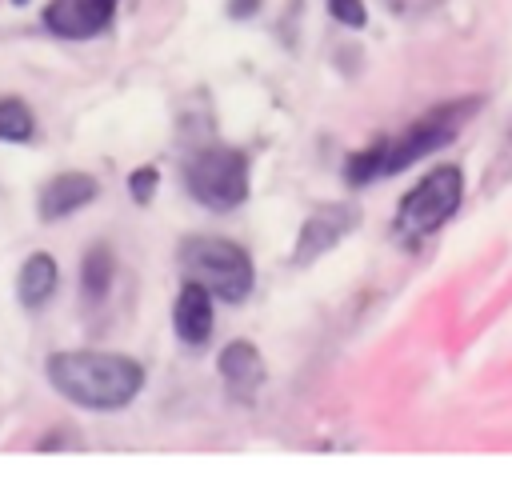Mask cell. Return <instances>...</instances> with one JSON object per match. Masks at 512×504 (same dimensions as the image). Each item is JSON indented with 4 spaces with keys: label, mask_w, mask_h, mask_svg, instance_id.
<instances>
[{
    "label": "cell",
    "mask_w": 512,
    "mask_h": 504,
    "mask_svg": "<svg viewBox=\"0 0 512 504\" xmlns=\"http://www.w3.org/2000/svg\"><path fill=\"white\" fill-rule=\"evenodd\" d=\"M48 380L64 400L80 408L112 412L140 392L144 368L120 352H56L48 360Z\"/></svg>",
    "instance_id": "obj_1"
},
{
    "label": "cell",
    "mask_w": 512,
    "mask_h": 504,
    "mask_svg": "<svg viewBox=\"0 0 512 504\" xmlns=\"http://www.w3.org/2000/svg\"><path fill=\"white\" fill-rule=\"evenodd\" d=\"M476 112V100H452V104H440L432 108L428 116H420L416 124H408L400 136H388V140H376L368 148H360L356 156H348L344 164V176L348 184H368L376 176H392L416 160H424L428 152L444 148L456 128Z\"/></svg>",
    "instance_id": "obj_2"
},
{
    "label": "cell",
    "mask_w": 512,
    "mask_h": 504,
    "mask_svg": "<svg viewBox=\"0 0 512 504\" xmlns=\"http://www.w3.org/2000/svg\"><path fill=\"white\" fill-rule=\"evenodd\" d=\"M180 268L192 284L208 288L212 296L240 304L252 292V260L240 244L220 240V236H192L180 244Z\"/></svg>",
    "instance_id": "obj_3"
},
{
    "label": "cell",
    "mask_w": 512,
    "mask_h": 504,
    "mask_svg": "<svg viewBox=\"0 0 512 504\" xmlns=\"http://www.w3.org/2000/svg\"><path fill=\"white\" fill-rule=\"evenodd\" d=\"M464 200V176L456 164H440L432 168L428 176H420L408 196L400 200L396 208V232L408 236V240H420V236H432Z\"/></svg>",
    "instance_id": "obj_4"
},
{
    "label": "cell",
    "mask_w": 512,
    "mask_h": 504,
    "mask_svg": "<svg viewBox=\"0 0 512 504\" xmlns=\"http://www.w3.org/2000/svg\"><path fill=\"white\" fill-rule=\"evenodd\" d=\"M184 180L188 192L212 212H228L240 200H248V160L236 148H204L188 164Z\"/></svg>",
    "instance_id": "obj_5"
},
{
    "label": "cell",
    "mask_w": 512,
    "mask_h": 504,
    "mask_svg": "<svg viewBox=\"0 0 512 504\" xmlns=\"http://www.w3.org/2000/svg\"><path fill=\"white\" fill-rule=\"evenodd\" d=\"M112 12L116 0H52L44 8V24L64 40H88L112 24Z\"/></svg>",
    "instance_id": "obj_6"
},
{
    "label": "cell",
    "mask_w": 512,
    "mask_h": 504,
    "mask_svg": "<svg viewBox=\"0 0 512 504\" xmlns=\"http://www.w3.org/2000/svg\"><path fill=\"white\" fill-rule=\"evenodd\" d=\"M356 224V212L344 208V204H324L320 212H312L300 228V244H296V264H308L312 256L328 252L348 228Z\"/></svg>",
    "instance_id": "obj_7"
},
{
    "label": "cell",
    "mask_w": 512,
    "mask_h": 504,
    "mask_svg": "<svg viewBox=\"0 0 512 504\" xmlns=\"http://www.w3.org/2000/svg\"><path fill=\"white\" fill-rule=\"evenodd\" d=\"M172 324H176V336L192 348L208 344L212 336V292L200 288V284H184L180 296H176V308H172Z\"/></svg>",
    "instance_id": "obj_8"
},
{
    "label": "cell",
    "mask_w": 512,
    "mask_h": 504,
    "mask_svg": "<svg viewBox=\"0 0 512 504\" xmlns=\"http://www.w3.org/2000/svg\"><path fill=\"white\" fill-rule=\"evenodd\" d=\"M88 200H96V180L88 172H60L40 188V216L60 220V216H72L76 208H84Z\"/></svg>",
    "instance_id": "obj_9"
},
{
    "label": "cell",
    "mask_w": 512,
    "mask_h": 504,
    "mask_svg": "<svg viewBox=\"0 0 512 504\" xmlns=\"http://www.w3.org/2000/svg\"><path fill=\"white\" fill-rule=\"evenodd\" d=\"M56 280H60L56 260H52L48 252H32V256L24 260V268H20V276H16L20 304H24V308H40V304H48V296L56 292Z\"/></svg>",
    "instance_id": "obj_10"
},
{
    "label": "cell",
    "mask_w": 512,
    "mask_h": 504,
    "mask_svg": "<svg viewBox=\"0 0 512 504\" xmlns=\"http://www.w3.org/2000/svg\"><path fill=\"white\" fill-rule=\"evenodd\" d=\"M220 376L236 388V392H248L264 380V364H260V352L248 344V340H232L224 352H220Z\"/></svg>",
    "instance_id": "obj_11"
},
{
    "label": "cell",
    "mask_w": 512,
    "mask_h": 504,
    "mask_svg": "<svg viewBox=\"0 0 512 504\" xmlns=\"http://www.w3.org/2000/svg\"><path fill=\"white\" fill-rule=\"evenodd\" d=\"M112 276H116V260L104 244L88 248L84 252V268H80V284H84V296L88 300H104L108 288H112Z\"/></svg>",
    "instance_id": "obj_12"
},
{
    "label": "cell",
    "mask_w": 512,
    "mask_h": 504,
    "mask_svg": "<svg viewBox=\"0 0 512 504\" xmlns=\"http://www.w3.org/2000/svg\"><path fill=\"white\" fill-rule=\"evenodd\" d=\"M32 128H36V120H32L28 104L16 96H4L0 100V140L24 144V140H32Z\"/></svg>",
    "instance_id": "obj_13"
},
{
    "label": "cell",
    "mask_w": 512,
    "mask_h": 504,
    "mask_svg": "<svg viewBox=\"0 0 512 504\" xmlns=\"http://www.w3.org/2000/svg\"><path fill=\"white\" fill-rule=\"evenodd\" d=\"M328 8H332V16H336L340 24H348V28H360V24H364V4H360V0H328Z\"/></svg>",
    "instance_id": "obj_14"
},
{
    "label": "cell",
    "mask_w": 512,
    "mask_h": 504,
    "mask_svg": "<svg viewBox=\"0 0 512 504\" xmlns=\"http://www.w3.org/2000/svg\"><path fill=\"white\" fill-rule=\"evenodd\" d=\"M152 184H156V168H140V172L128 180V188H132L136 200H148V196H152Z\"/></svg>",
    "instance_id": "obj_15"
},
{
    "label": "cell",
    "mask_w": 512,
    "mask_h": 504,
    "mask_svg": "<svg viewBox=\"0 0 512 504\" xmlns=\"http://www.w3.org/2000/svg\"><path fill=\"white\" fill-rule=\"evenodd\" d=\"M12 4H28V0H12Z\"/></svg>",
    "instance_id": "obj_16"
}]
</instances>
